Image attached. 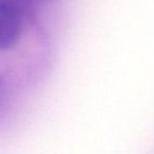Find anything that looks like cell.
<instances>
[{"label": "cell", "instance_id": "6da1fadb", "mask_svg": "<svg viewBox=\"0 0 154 154\" xmlns=\"http://www.w3.org/2000/svg\"><path fill=\"white\" fill-rule=\"evenodd\" d=\"M22 32V15L10 3L0 0V51L14 46Z\"/></svg>", "mask_w": 154, "mask_h": 154}, {"label": "cell", "instance_id": "7a4b0ae2", "mask_svg": "<svg viewBox=\"0 0 154 154\" xmlns=\"http://www.w3.org/2000/svg\"><path fill=\"white\" fill-rule=\"evenodd\" d=\"M8 3H10L12 6H14L21 15L26 11V8H29L32 5V0H4Z\"/></svg>", "mask_w": 154, "mask_h": 154}]
</instances>
